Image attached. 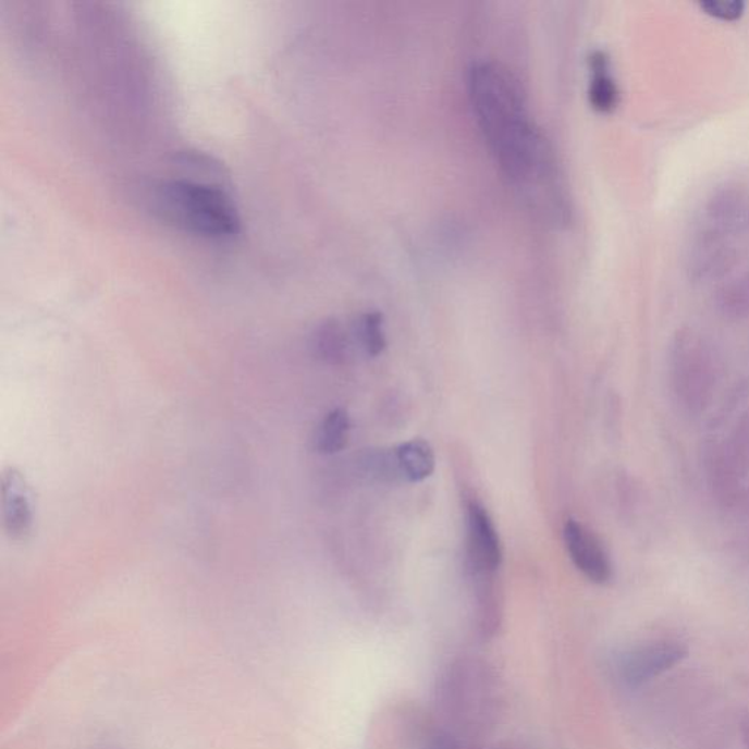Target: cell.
<instances>
[{
	"instance_id": "obj_6",
	"label": "cell",
	"mask_w": 749,
	"mask_h": 749,
	"mask_svg": "<svg viewBox=\"0 0 749 749\" xmlns=\"http://www.w3.org/2000/svg\"><path fill=\"white\" fill-rule=\"evenodd\" d=\"M688 655V649L678 641H654L636 647L621 658L619 676L628 688H640L658 676L671 671Z\"/></svg>"
},
{
	"instance_id": "obj_15",
	"label": "cell",
	"mask_w": 749,
	"mask_h": 749,
	"mask_svg": "<svg viewBox=\"0 0 749 749\" xmlns=\"http://www.w3.org/2000/svg\"><path fill=\"white\" fill-rule=\"evenodd\" d=\"M701 7L708 11V14L722 20H738L744 11L740 2H708Z\"/></svg>"
},
{
	"instance_id": "obj_8",
	"label": "cell",
	"mask_w": 749,
	"mask_h": 749,
	"mask_svg": "<svg viewBox=\"0 0 749 749\" xmlns=\"http://www.w3.org/2000/svg\"><path fill=\"white\" fill-rule=\"evenodd\" d=\"M564 540L569 557L578 572L594 585H607L614 577V565L598 536L576 520L564 527Z\"/></svg>"
},
{
	"instance_id": "obj_13",
	"label": "cell",
	"mask_w": 749,
	"mask_h": 749,
	"mask_svg": "<svg viewBox=\"0 0 749 749\" xmlns=\"http://www.w3.org/2000/svg\"><path fill=\"white\" fill-rule=\"evenodd\" d=\"M384 322L380 312H366L352 323V335L356 346L369 356H380L386 347Z\"/></svg>"
},
{
	"instance_id": "obj_14",
	"label": "cell",
	"mask_w": 749,
	"mask_h": 749,
	"mask_svg": "<svg viewBox=\"0 0 749 749\" xmlns=\"http://www.w3.org/2000/svg\"><path fill=\"white\" fill-rule=\"evenodd\" d=\"M423 749H508L501 745L487 744L483 740L458 738L445 730H437L425 744Z\"/></svg>"
},
{
	"instance_id": "obj_5",
	"label": "cell",
	"mask_w": 749,
	"mask_h": 749,
	"mask_svg": "<svg viewBox=\"0 0 749 749\" xmlns=\"http://www.w3.org/2000/svg\"><path fill=\"white\" fill-rule=\"evenodd\" d=\"M468 569L476 580H491L502 564L500 535L491 515L478 501L467 505Z\"/></svg>"
},
{
	"instance_id": "obj_10",
	"label": "cell",
	"mask_w": 749,
	"mask_h": 749,
	"mask_svg": "<svg viewBox=\"0 0 749 749\" xmlns=\"http://www.w3.org/2000/svg\"><path fill=\"white\" fill-rule=\"evenodd\" d=\"M395 451L400 475L407 482H421L435 470V454L432 446L423 440L404 442Z\"/></svg>"
},
{
	"instance_id": "obj_3",
	"label": "cell",
	"mask_w": 749,
	"mask_h": 749,
	"mask_svg": "<svg viewBox=\"0 0 749 749\" xmlns=\"http://www.w3.org/2000/svg\"><path fill=\"white\" fill-rule=\"evenodd\" d=\"M152 211L168 223L208 240L241 232V216L221 185L183 177L161 182L150 194Z\"/></svg>"
},
{
	"instance_id": "obj_11",
	"label": "cell",
	"mask_w": 749,
	"mask_h": 749,
	"mask_svg": "<svg viewBox=\"0 0 749 749\" xmlns=\"http://www.w3.org/2000/svg\"><path fill=\"white\" fill-rule=\"evenodd\" d=\"M591 81L589 99L591 108L600 113L612 112L618 105L619 93L609 74V61L602 52H595L590 58Z\"/></svg>"
},
{
	"instance_id": "obj_9",
	"label": "cell",
	"mask_w": 749,
	"mask_h": 749,
	"mask_svg": "<svg viewBox=\"0 0 749 749\" xmlns=\"http://www.w3.org/2000/svg\"><path fill=\"white\" fill-rule=\"evenodd\" d=\"M352 331L344 330L337 321L321 323L314 333L312 347L319 359L331 365L346 364L352 355Z\"/></svg>"
},
{
	"instance_id": "obj_2",
	"label": "cell",
	"mask_w": 749,
	"mask_h": 749,
	"mask_svg": "<svg viewBox=\"0 0 749 749\" xmlns=\"http://www.w3.org/2000/svg\"><path fill=\"white\" fill-rule=\"evenodd\" d=\"M502 704L500 676L482 659H457L437 680L435 712L441 730L458 738L483 740L500 722Z\"/></svg>"
},
{
	"instance_id": "obj_7",
	"label": "cell",
	"mask_w": 749,
	"mask_h": 749,
	"mask_svg": "<svg viewBox=\"0 0 749 749\" xmlns=\"http://www.w3.org/2000/svg\"><path fill=\"white\" fill-rule=\"evenodd\" d=\"M2 523L8 538L23 542L33 535L36 525V502L23 471L7 467L0 480Z\"/></svg>"
},
{
	"instance_id": "obj_12",
	"label": "cell",
	"mask_w": 749,
	"mask_h": 749,
	"mask_svg": "<svg viewBox=\"0 0 749 749\" xmlns=\"http://www.w3.org/2000/svg\"><path fill=\"white\" fill-rule=\"evenodd\" d=\"M351 435V417L343 408L328 413L315 435V450L319 454L333 455L346 449Z\"/></svg>"
},
{
	"instance_id": "obj_1",
	"label": "cell",
	"mask_w": 749,
	"mask_h": 749,
	"mask_svg": "<svg viewBox=\"0 0 749 749\" xmlns=\"http://www.w3.org/2000/svg\"><path fill=\"white\" fill-rule=\"evenodd\" d=\"M468 96L502 173L536 206L547 199L549 206L556 204L555 161L531 118L520 79L501 63L476 62L468 71Z\"/></svg>"
},
{
	"instance_id": "obj_4",
	"label": "cell",
	"mask_w": 749,
	"mask_h": 749,
	"mask_svg": "<svg viewBox=\"0 0 749 749\" xmlns=\"http://www.w3.org/2000/svg\"><path fill=\"white\" fill-rule=\"evenodd\" d=\"M670 380L675 402L685 415H702L713 402L717 385V365L709 348L680 335L671 351Z\"/></svg>"
}]
</instances>
